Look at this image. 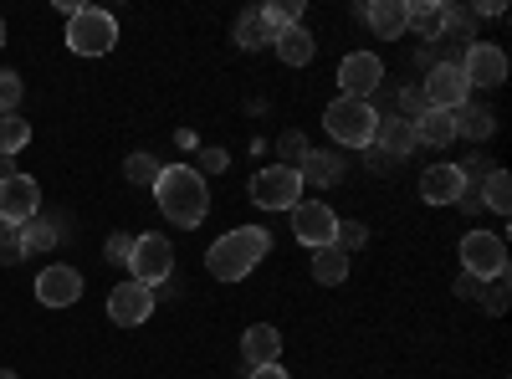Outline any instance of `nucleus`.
Wrapping results in <instances>:
<instances>
[{
	"label": "nucleus",
	"instance_id": "nucleus-1",
	"mask_svg": "<svg viewBox=\"0 0 512 379\" xmlns=\"http://www.w3.org/2000/svg\"><path fill=\"white\" fill-rule=\"evenodd\" d=\"M154 200H159L164 216L185 231H195L210 216V185L195 164H164L159 180H154Z\"/></svg>",
	"mask_w": 512,
	"mask_h": 379
},
{
	"label": "nucleus",
	"instance_id": "nucleus-2",
	"mask_svg": "<svg viewBox=\"0 0 512 379\" xmlns=\"http://www.w3.org/2000/svg\"><path fill=\"white\" fill-rule=\"evenodd\" d=\"M267 246H272V236L262 226H236V231H226L216 246L205 251V272L216 282H241L256 262L267 257Z\"/></svg>",
	"mask_w": 512,
	"mask_h": 379
},
{
	"label": "nucleus",
	"instance_id": "nucleus-3",
	"mask_svg": "<svg viewBox=\"0 0 512 379\" xmlns=\"http://www.w3.org/2000/svg\"><path fill=\"white\" fill-rule=\"evenodd\" d=\"M323 123H328V134L344 144V149H369L374 144V129H379V108L364 103V98H344V93H338L328 103Z\"/></svg>",
	"mask_w": 512,
	"mask_h": 379
},
{
	"label": "nucleus",
	"instance_id": "nucleus-4",
	"mask_svg": "<svg viewBox=\"0 0 512 379\" xmlns=\"http://www.w3.org/2000/svg\"><path fill=\"white\" fill-rule=\"evenodd\" d=\"M113 41H118V21H113V11L82 6V11L67 21V47H72L77 57H103V52H113Z\"/></svg>",
	"mask_w": 512,
	"mask_h": 379
},
{
	"label": "nucleus",
	"instance_id": "nucleus-5",
	"mask_svg": "<svg viewBox=\"0 0 512 379\" xmlns=\"http://www.w3.org/2000/svg\"><path fill=\"white\" fill-rule=\"evenodd\" d=\"M461 262H466V277L497 282V277H507V241L497 231H466L461 236Z\"/></svg>",
	"mask_w": 512,
	"mask_h": 379
},
{
	"label": "nucleus",
	"instance_id": "nucleus-6",
	"mask_svg": "<svg viewBox=\"0 0 512 379\" xmlns=\"http://www.w3.org/2000/svg\"><path fill=\"white\" fill-rule=\"evenodd\" d=\"M297 200H303V180H297V170H287V164H267V170L251 175V205L256 210H292Z\"/></svg>",
	"mask_w": 512,
	"mask_h": 379
},
{
	"label": "nucleus",
	"instance_id": "nucleus-7",
	"mask_svg": "<svg viewBox=\"0 0 512 379\" xmlns=\"http://www.w3.org/2000/svg\"><path fill=\"white\" fill-rule=\"evenodd\" d=\"M420 98H425V108H436V113H456L461 103H472V88H466V77H461L456 62H436V67H425Z\"/></svg>",
	"mask_w": 512,
	"mask_h": 379
},
{
	"label": "nucleus",
	"instance_id": "nucleus-8",
	"mask_svg": "<svg viewBox=\"0 0 512 379\" xmlns=\"http://www.w3.org/2000/svg\"><path fill=\"white\" fill-rule=\"evenodd\" d=\"M128 272H134V282L144 287H159L169 282V272H175V246H169L164 236H134V257H128Z\"/></svg>",
	"mask_w": 512,
	"mask_h": 379
},
{
	"label": "nucleus",
	"instance_id": "nucleus-9",
	"mask_svg": "<svg viewBox=\"0 0 512 379\" xmlns=\"http://www.w3.org/2000/svg\"><path fill=\"white\" fill-rule=\"evenodd\" d=\"M292 236L303 241V246H313V251L333 246V236H338L333 205H323L318 195H313V200H297V205H292Z\"/></svg>",
	"mask_w": 512,
	"mask_h": 379
},
{
	"label": "nucleus",
	"instance_id": "nucleus-10",
	"mask_svg": "<svg viewBox=\"0 0 512 379\" xmlns=\"http://www.w3.org/2000/svg\"><path fill=\"white\" fill-rule=\"evenodd\" d=\"M456 67L466 77V88H502V82H507V52L492 47V41H472Z\"/></svg>",
	"mask_w": 512,
	"mask_h": 379
},
{
	"label": "nucleus",
	"instance_id": "nucleus-11",
	"mask_svg": "<svg viewBox=\"0 0 512 379\" xmlns=\"http://www.w3.org/2000/svg\"><path fill=\"white\" fill-rule=\"evenodd\" d=\"M108 318L118 323V328H139V323H149L154 318V287H144V282H118L113 292H108Z\"/></svg>",
	"mask_w": 512,
	"mask_h": 379
},
{
	"label": "nucleus",
	"instance_id": "nucleus-12",
	"mask_svg": "<svg viewBox=\"0 0 512 379\" xmlns=\"http://www.w3.org/2000/svg\"><path fill=\"white\" fill-rule=\"evenodd\" d=\"M36 216H41V185L31 175L0 180V221H6V226H26Z\"/></svg>",
	"mask_w": 512,
	"mask_h": 379
},
{
	"label": "nucleus",
	"instance_id": "nucleus-13",
	"mask_svg": "<svg viewBox=\"0 0 512 379\" xmlns=\"http://www.w3.org/2000/svg\"><path fill=\"white\" fill-rule=\"evenodd\" d=\"M384 82V62L374 52H349L344 62H338V88H344V98H374Z\"/></svg>",
	"mask_w": 512,
	"mask_h": 379
},
{
	"label": "nucleus",
	"instance_id": "nucleus-14",
	"mask_svg": "<svg viewBox=\"0 0 512 379\" xmlns=\"http://www.w3.org/2000/svg\"><path fill=\"white\" fill-rule=\"evenodd\" d=\"M82 298V277L72 267H47L36 277V303L41 308H72Z\"/></svg>",
	"mask_w": 512,
	"mask_h": 379
},
{
	"label": "nucleus",
	"instance_id": "nucleus-15",
	"mask_svg": "<svg viewBox=\"0 0 512 379\" xmlns=\"http://www.w3.org/2000/svg\"><path fill=\"white\" fill-rule=\"evenodd\" d=\"M369 149H374L379 159H390V164L405 159L410 149H420V144H415V129H410V118H400V113L384 118V113H379V129H374V144H369Z\"/></svg>",
	"mask_w": 512,
	"mask_h": 379
},
{
	"label": "nucleus",
	"instance_id": "nucleus-16",
	"mask_svg": "<svg viewBox=\"0 0 512 379\" xmlns=\"http://www.w3.org/2000/svg\"><path fill=\"white\" fill-rule=\"evenodd\" d=\"M461 190H466L461 164H431V170L420 175V195H425V205H456Z\"/></svg>",
	"mask_w": 512,
	"mask_h": 379
},
{
	"label": "nucleus",
	"instance_id": "nucleus-17",
	"mask_svg": "<svg viewBox=\"0 0 512 379\" xmlns=\"http://www.w3.org/2000/svg\"><path fill=\"white\" fill-rule=\"evenodd\" d=\"M241 359H246L251 369L277 364V359H282V333H277L272 323H251V328H246V339H241Z\"/></svg>",
	"mask_w": 512,
	"mask_h": 379
},
{
	"label": "nucleus",
	"instance_id": "nucleus-18",
	"mask_svg": "<svg viewBox=\"0 0 512 379\" xmlns=\"http://www.w3.org/2000/svg\"><path fill=\"white\" fill-rule=\"evenodd\" d=\"M405 31L441 41L446 36V0H405Z\"/></svg>",
	"mask_w": 512,
	"mask_h": 379
},
{
	"label": "nucleus",
	"instance_id": "nucleus-19",
	"mask_svg": "<svg viewBox=\"0 0 512 379\" xmlns=\"http://www.w3.org/2000/svg\"><path fill=\"white\" fill-rule=\"evenodd\" d=\"M359 16L369 21V31L379 41H400V31H405V0H369V6H359Z\"/></svg>",
	"mask_w": 512,
	"mask_h": 379
},
{
	"label": "nucleus",
	"instance_id": "nucleus-20",
	"mask_svg": "<svg viewBox=\"0 0 512 379\" xmlns=\"http://www.w3.org/2000/svg\"><path fill=\"white\" fill-rule=\"evenodd\" d=\"M297 180H303V190L313 185V190H328V185H338V180H344V159H338V154H318V149H308V159L303 164H297Z\"/></svg>",
	"mask_w": 512,
	"mask_h": 379
},
{
	"label": "nucleus",
	"instance_id": "nucleus-21",
	"mask_svg": "<svg viewBox=\"0 0 512 379\" xmlns=\"http://www.w3.org/2000/svg\"><path fill=\"white\" fill-rule=\"evenodd\" d=\"M415 144H425V149H446L451 139H456V123H451V113H436V108H425L415 123Z\"/></svg>",
	"mask_w": 512,
	"mask_h": 379
},
{
	"label": "nucleus",
	"instance_id": "nucleus-22",
	"mask_svg": "<svg viewBox=\"0 0 512 379\" xmlns=\"http://www.w3.org/2000/svg\"><path fill=\"white\" fill-rule=\"evenodd\" d=\"M272 47H277V57H282L287 67H308V62H313V52H318V41H313L303 26H287V31H277Z\"/></svg>",
	"mask_w": 512,
	"mask_h": 379
},
{
	"label": "nucleus",
	"instance_id": "nucleus-23",
	"mask_svg": "<svg viewBox=\"0 0 512 379\" xmlns=\"http://www.w3.org/2000/svg\"><path fill=\"white\" fill-rule=\"evenodd\" d=\"M451 123H456V139H492L497 134V113H487V108H472V103H461L456 113H451Z\"/></svg>",
	"mask_w": 512,
	"mask_h": 379
},
{
	"label": "nucleus",
	"instance_id": "nucleus-24",
	"mask_svg": "<svg viewBox=\"0 0 512 379\" xmlns=\"http://www.w3.org/2000/svg\"><path fill=\"white\" fill-rule=\"evenodd\" d=\"M277 41V31L267 26V16L262 11H246V16H236V47H246V52H262V47H272Z\"/></svg>",
	"mask_w": 512,
	"mask_h": 379
},
{
	"label": "nucleus",
	"instance_id": "nucleus-25",
	"mask_svg": "<svg viewBox=\"0 0 512 379\" xmlns=\"http://www.w3.org/2000/svg\"><path fill=\"white\" fill-rule=\"evenodd\" d=\"M313 277L323 282V287H338L349 277V257L338 246H323V251H313Z\"/></svg>",
	"mask_w": 512,
	"mask_h": 379
},
{
	"label": "nucleus",
	"instance_id": "nucleus-26",
	"mask_svg": "<svg viewBox=\"0 0 512 379\" xmlns=\"http://www.w3.org/2000/svg\"><path fill=\"white\" fill-rule=\"evenodd\" d=\"M31 144V123L21 118V113H0V154H21Z\"/></svg>",
	"mask_w": 512,
	"mask_h": 379
},
{
	"label": "nucleus",
	"instance_id": "nucleus-27",
	"mask_svg": "<svg viewBox=\"0 0 512 379\" xmlns=\"http://www.w3.org/2000/svg\"><path fill=\"white\" fill-rule=\"evenodd\" d=\"M482 210H497V216H507V210H512V180H507V170H492L482 180Z\"/></svg>",
	"mask_w": 512,
	"mask_h": 379
},
{
	"label": "nucleus",
	"instance_id": "nucleus-28",
	"mask_svg": "<svg viewBox=\"0 0 512 379\" xmlns=\"http://www.w3.org/2000/svg\"><path fill=\"white\" fill-rule=\"evenodd\" d=\"M21 246H26V257H36V251H52V246H57V221H47V216L26 221V226H21Z\"/></svg>",
	"mask_w": 512,
	"mask_h": 379
},
{
	"label": "nucleus",
	"instance_id": "nucleus-29",
	"mask_svg": "<svg viewBox=\"0 0 512 379\" xmlns=\"http://www.w3.org/2000/svg\"><path fill=\"white\" fill-rule=\"evenodd\" d=\"M159 170L164 164L149 154V149H139V154H128V164H123V175H128V185H154L159 180Z\"/></svg>",
	"mask_w": 512,
	"mask_h": 379
},
{
	"label": "nucleus",
	"instance_id": "nucleus-30",
	"mask_svg": "<svg viewBox=\"0 0 512 379\" xmlns=\"http://www.w3.org/2000/svg\"><path fill=\"white\" fill-rule=\"evenodd\" d=\"M267 26L272 31H287V26H303V0H272V6H262Z\"/></svg>",
	"mask_w": 512,
	"mask_h": 379
},
{
	"label": "nucleus",
	"instance_id": "nucleus-31",
	"mask_svg": "<svg viewBox=\"0 0 512 379\" xmlns=\"http://www.w3.org/2000/svg\"><path fill=\"white\" fill-rule=\"evenodd\" d=\"M16 262H26L21 226H6V221H0V267H16Z\"/></svg>",
	"mask_w": 512,
	"mask_h": 379
},
{
	"label": "nucleus",
	"instance_id": "nucleus-32",
	"mask_svg": "<svg viewBox=\"0 0 512 379\" xmlns=\"http://www.w3.org/2000/svg\"><path fill=\"white\" fill-rule=\"evenodd\" d=\"M303 159H308V139H303V134H282V144H277V164L297 170Z\"/></svg>",
	"mask_w": 512,
	"mask_h": 379
},
{
	"label": "nucleus",
	"instance_id": "nucleus-33",
	"mask_svg": "<svg viewBox=\"0 0 512 379\" xmlns=\"http://www.w3.org/2000/svg\"><path fill=\"white\" fill-rule=\"evenodd\" d=\"M16 103H21V77L0 67V113H16Z\"/></svg>",
	"mask_w": 512,
	"mask_h": 379
},
{
	"label": "nucleus",
	"instance_id": "nucleus-34",
	"mask_svg": "<svg viewBox=\"0 0 512 379\" xmlns=\"http://www.w3.org/2000/svg\"><path fill=\"white\" fill-rule=\"evenodd\" d=\"M103 257H108V262H128V257H134V236L113 231V236H108V246H103Z\"/></svg>",
	"mask_w": 512,
	"mask_h": 379
},
{
	"label": "nucleus",
	"instance_id": "nucleus-35",
	"mask_svg": "<svg viewBox=\"0 0 512 379\" xmlns=\"http://www.w3.org/2000/svg\"><path fill=\"white\" fill-rule=\"evenodd\" d=\"M333 246H338V251H344V257H349L354 246H364V226H354V221L344 226V221H338V236H333Z\"/></svg>",
	"mask_w": 512,
	"mask_h": 379
},
{
	"label": "nucleus",
	"instance_id": "nucleus-36",
	"mask_svg": "<svg viewBox=\"0 0 512 379\" xmlns=\"http://www.w3.org/2000/svg\"><path fill=\"white\" fill-rule=\"evenodd\" d=\"M231 170V154L226 149H200V175H221Z\"/></svg>",
	"mask_w": 512,
	"mask_h": 379
},
{
	"label": "nucleus",
	"instance_id": "nucleus-37",
	"mask_svg": "<svg viewBox=\"0 0 512 379\" xmlns=\"http://www.w3.org/2000/svg\"><path fill=\"white\" fill-rule=\"evenodd\" d=\"M487 308H492V313H502V308H507V282H502V277H497V287H492V298H487Z\"/></svg>",
	"mask_w": 512,
	"mask_h": 379
},
{
	"label": "nucleus",
	"instance_id": "nucleus-38",
	"mask_svg": "<svg viewBox=\"0 0 512 379\" xmlns=\"http://www.w3.org/2000/svg\"><path fill=\"white\" fill-rule=\"evenodd\" d=\"M456 292H461V298H482V282H477V277H461Z\"/></svg>",
	"mask_w": 512,
	"mask_h": 379
},
{
	"label": "nucleus",
	"instance_id": "nucleus-39",
	"mask_svg": "<svg viewBox=\"0 0 512 379\" xmlns=\"http://www.w3.org/2000/svg\"><path fill=\"white\" fill-rule=\"evenodd\" d=\"M251 379H292L282 364H267V369H251Z\"/></svg>",
	"mask_w": 512,
	"mask_h": 379
},
{
	"label": "nucleus",
	"instance_id": "nucleus-40",
	"mask_svg": "<svg viewBox=\"0 0 512 379\" xmlns=\"http://www.w3.org/2000/svg\"><path fill=\"white\" fill-rule=\"evenodd\" d=\"M11 175H16V170H11V159H6V154H0V180H11Z\"/></svg>",
	"mask_w": 512,
	"mask_h": 379
},
{
	"label": "nucleus",
	"instance_id": "nucleus-41",
	"mask_svg": "<svg viewBox=\"0 0 512 379\" xmlns=\"http://www.w3.org/2000/svg\"><path fill=\"white\" fill-rule=\"evenodd\" d=\"M0 379H21V374H11V369H0Z\"/></svg>",
	"mask_w": 512,
	"mask_h": 379
},
{
	"label": "nucleus",
	"instance_id": "nucleus-42",
	"mask_svg": "<svg viewBox=\"0 0 512 379\" xmlns=\"http://www.w3.org/2000/svg\"><path fill=\"white\" fill-rule=\"evenodd\" d=\"M0 47H6V21H0Z\"/></svg>",
	"mask_w": 512,
	"mask_h": 379
}]
</instances>
